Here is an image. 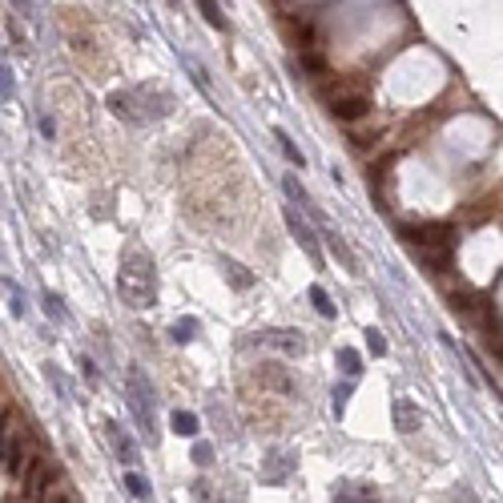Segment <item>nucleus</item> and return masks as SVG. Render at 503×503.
Returning <instances> with one entry per match:
<instances>
[{"instance_id": "f3484780", "label": "nucleus", "mask_w": 503, "mask_h": 503, "mask_svg": "<svg viewBox=\"0 0 503 503\" xmlns=\"http://www.w3.org/2000/svg\"><path fill=\"white\" fill-rule=\"evenodd\" d=\"M274 141H278V149H282V158L290 161L294 169H306V158H302V149L290 141V133H286V129H274Z\"/></svg>"}, {"instance_id": "1a4fd4ad", "label": "nucleus", "mask_w": 503, "mask_h": 503, "mask_svg": "<svg viewBox=\"0 0 503 503\" xmlns=\"http://www.w3.org/2000/svg\"><path fill=\"white\" fill-rule=\"evenodd\" d=\"M390 419H395V431H403V435H415L419 427H423V411H419V403L415 399H395L390 403Z\"/></svg>"}, {"instance_id": "4468645a", "label": "nucleus", "mask_w": 503, "mask_h": 503, "mask_svg": "<svg viewBox=\"0 0 503 503\" xmlns=\"http://www.w3.org/2000/svg\"><path fill=\"white\" fill-rule=\"evenodd\" d=\"M334 500L339 503H346V500H374V487H370V483L343 480V483H334Z\"/></svg>"}, {"instance_id": "f704fd0d", "label": "nucleus", "mask_w": 503, "mask_h": 503, "mask_svg": "<svg viewBox=\"0 0 503 503\" xmlns=\"http://www.w3.org/2000/svg\"><path fill=\"white\" fill-rule=\"evenodd\" d=\"M37 125H41V133H45L48 141L57 137V125H53V117H48V113H37Z\"/></svg>"}, {"instance_id": "2f4dec72", "label": "nucleus", "mask_w": 503, "mask_h": 503, "mask_svg": "<svg viewBox=\"0 0 503 503\" xmlns=\"http://www.w3.org/2000/svg\"><path fill=\"white\" fill-rule=\"evenodd\" d=\"M81 374H85V383H89V387H97V383H101V370H97V363H93V359H81Z\"/></svg>"}, {"instance_id": "bb28decb", "label": "nucleus", "mask_w": 503, "mask_h": 503, "mask_svg": "<svg viewBox=\"0 0 503 503\" xmlns=\"http://www.w3.org/2000/svg\"><path fill=\"white\" fill-rule=\"evenodd\" d=\"M366 346H370V354H379V359L387 354V339H383V330H379V326H370V330H366Z\"/></svg>"}, {"instance_id": "4c0bfd02", "label": "nucleus", "mask_w": 503, "mask_h": 503, "mask_svg": "<svg viewBox=\"0 0 503 503\" xmlns=\"http://www.w3.org/2000/svg\"><path fill=\"white\" fill-rule=\"evenodd\" d=\"M169 4H173V0H169Z\"/></svg>"}, {"instance_id": "dca6fc26", "label": "nucleus", "mask_w": 503, "mask_h": 503, "mask_svg": "<svg viewBox=\"0 0 503 503\" xmlns=\"http://www.w3.org/2000/svg\"><path fill=\"white\" fill-rule=\"evenodd\" d=\"M258 379H262V383H266V387H274V390H282V395H290V379H286V370H282V366L278 363H266L262 366V370H258Z\"/></svg>"}, {"instance_id": "423d86ee", "label": "nucleus", "mask_w": 503, "mask_h": 503, "mask_svg": "<svg viewBox=\"0 0 503 503\" xmlns=\"http://www.w3.org/2000/svg\"><path fill=\"white\" fill-rule=\"evenodd\" d=\"M298 455L290 451V447H278V451H266V459H262V480L266 483H286L290 480V471H294Z\"/></svg>"}, {"instance_id": "7c9ffc66", "label": "nucleus", "mask_w": 503, "mask_h": 503, "mask_svg": "<svg viewBox=\"0 0 503 503\" xmlns=\"http://www.w3.org/2000/svg\"><path fill=\"white\" fill-rule=\"evenodd\" d=\"M193 463H198V467H209V463H213V447H209V443H193Z\"/></svg>"}, {"instance_id": "7ed1b4c3", "label": "nucleus", "mask_w": 503, "mask_h": 503, "mask_svg": "<svg viewBox=\"0 0 503 503\" xmlns=\"http://www.w3.org/2000/svg\"><path fill=\"white\" fill-rule=\"evenodd\" d=\"M101 435H105V443L113 447V455L125 463V467H137V439L125 431L117 419H101Z\"/></svg>"}, {"instance_id": "6e6552de", "label": "nucleus", "mask_w": 503, "mask_h": 503, "mask_svg": "<svg viewBox=\"0 0 503 503\" xmlns=\"http://www.w3.org/2000/svg\"><path fill=\"white\" fill-rule=\"evenodd\" d=\"M314 222H319V234L326 238V246H330V254H334V258L343 262V266L350 270V274H359V262H354V254H350V246L343 242V234H339V226H334V222H326L322 213L314 218Z\"/></svg>"}, {"instance_id": "6ab92c4d", "label": "nucleus", "mask_w": 503, "mask_h": 503, "mask_svg": "<svg viewBox=\"0 0 503 503\" xmlns=\"http://www.w3.org/2000/svg\"><path fill=\"white\" fill-rule=\"evenodd\" d=\"M193 4H198V12L206 17L209 28H218V32H226V28H229L226 17H222V8H218V0H193Z\"/></svg>"}, {"instance_id": "a878e982", "label": "nucleus", "mask_w": 503, "mask_h": 503, "mask_svg": "<svg viewBox=\"0 0 503 503\" xmlns=\"http://www.w3.org/2000/svg\"><path fill=\"white\" fill-rule=\"evenodd\" d=\"M185 69H189V77H193V85H198V89H202V93H209V73L202 69V65H198L193 57H185Z\"/></svg>"}, {"instance_id": "0eeeda50", "label": "nucleus", "mask_w": 503, "mask_h": 503, "mask_svg": "<svg viewBox=\"0 0 503 503\" xmlns=\"http://www.w3.org/2000/svg\"><path fill=\"white\" fill-rule=\"evenodd\" d=\"M403 238L415 250H435V246H451V226H403Z\"/></svg>"}, {"instance_id": "c85d7f7f", "label": "nucleus", "mask_w": 503, "mask_h": 503, "mask_svg": "<svg viewBox=\"0 0 503 503\" xmlns=\"http://www.w3.org/2000/svg\"><path fill=\"white\" fill-rule=\"evenodd\" d=\"M298 65H302L306 73H326V61H322L319 53H302V57H298Z\"/></svg>"}, {"instance_id": "f03ea898", "label": "nucleus", "mask_w": 503, "mask_h": 503, "mask_svg": "<svg viewBox=\"0 0 503 503\" xmlns=\"http://www.w3.org/2000/svg\"><path fill=\"white\" fill-rule=\"evenodd\" d=\"M125 403H129V415H133V427L141 431L145 447H158L161 443V427H158V399H153V387L145 379V370L137 363L125 370Z\"/></svg>"}, {"instance_id": "f257e3e1", "label": "nucleus", "mask_w": 503, "mask_h": 503, "mask_svg": "<svg viewBox=\"0 0 503 503\" xmlns=\"http://www.w3.org/2000/svg\"><path fill=\"white\" fill-rule=\"evenodd\" d=\"M117 294H121L125 306H133V310H149L158 302V270H153V258L141 250V246H129L125 258H121Z\"/></svg>"}, {"instance_id": "20e7f679", "label": "nucleus", "mask_w": 503, "mask_h": 503, "mask_svg": "<svg viewBox=\"0 0 503 503\" xmlns=\"http://www.w3.org/2000/svg\"><path fill=\"white\" fill-rule=\"evenodd\" d=\"M286 226H290V234H294V242H298V246H302V250L310 254V262H314V266H322L319 238H314V226L306 222V209H294V206H286Z\"/></svg>"}, {"instance_id": "412c9836", "label": "nucleus", "mask_w": 503, "mask_h": 503, "mask_svg": "<svg viewBox=\"0 0 503 503\" xmlns=\"http://www.w3.org/2000/svg\"><path fill=\"white\" fill-rule=\"evenodd\" d=\"M310 302H314V310H319L322 319H334V314H339V306L330 302V294H326L322 286H310Z\"/></svg>"}, {"instance_id": "4be33fe9", "label": "nucleus", "mask_w": 503, "mask_h": 503, "mask_svg": "<svg viewBox=\"0 0 503 503\" xmlns=\"http://www.w3.org/2000/svg\"><path fill=\"white\" fill-rule=\"evenodd\" d=\"M339 363H343V370L350 374V379H354V374H363V354H359L354 346H343V350H339Z\"/></svg>"}, {"instance_id": "e433bc0d", "label": "nucleus", "mask_w": 503, "mask_h": 503, "mask_svg": "<svg viewBox=\"0 0 503 503\" xmlns=\"http://www.w3.org/2000/svg\"><path fill=\"white\" fill-rule=\"evenodd\" d=\"M491 354H495V359H500V363H503V339H500V343H495V346H491Z\"/></svg>"}, {"instance_id": "72a5a7b5", "label": "nucleus", "mask_w": 503, "mask_h": 503, "mask_svg": "<svg viewBox=\"0 0 503 503\" xmlns=\"http://www.w3.org/2000/svg\"><path fill=\"white\" fill-rule=\"evenodd\" d=\"M451 310H475V302H471V294H451Z\"/></svg>"}, {"instance_id": "c9c22d12", "label": "nucleus", "mask_w": 503, "mask_h": 503, "mask_svg": "<svg viewBox=\"0 0 503 503\" xmlns=\"http://www.w3.org/2000/svg\"><path fill=\"white\" fill-rule=\"evenodd\" d=\"M346 395H350V387H339L334 390V411L343 415V407H346Z\"/></svg>"}, {"instance_id": "5701e85b", "label": "nucleus", "mask_w": 503, "mask_h": 503, "mask_svg": "<svg viewBox=\"0 0 503 503\" xmlns=\"http://www.w3.org/2000/svg\"><path fill=\"white\" fill-rule=\"evenodd\" d=\"M41 302H45V314H48L53 322H61V326L69 322V310L61 306V298H57V294H48V290H45V294H41Z\"/></svg>"}, {"instance_id": "9b49d317", "label": "nucleus", "mask_w": 503, "mask_h": 503, "mask_svg": "<svg viewBox=\"0 0 503 503\" xmlns=\"http://www.w3.org/2000/svg\"><path fill=\"white\" fill-rule=\"evenodd\" d=\"M330 113L339 117V121H359V117H366V97H359V93L334 97V101H330Z\"/></svg>"}, {"instance_id": "aec40b11", "label": "nucleus", "mask_w": 503, "mask_h": 503, "mask_svg": "<svg viewBox=\"0 0 503 503\" xmlns=\"http://www.w3.org/2000/svg\"><path fill=\"white\" fill-rule=\"evenodd\" d=\"M4 298L12 306V319H24V294H21V286H17V278H8V274H4Z\"/></svg>"}, {"instance_id": "c756f323", "label": "nucleus", "mask_w": 503, "mask_h": 503, "mask_svg": "<svg viewBox=\"0 0 503 503\" xmlns=\"http://www.w3.org/2000/svg\"><path fill=\"white\" fill-rule=\"evenodd\" d=\"M226 278L238 286V290H246V286H254V278L250 274H242V266H226Z\"/></svg>"}, {"instance_id": "473e14b6", "label": "nucleus", "mask_w": 503, "mask_h": 503, "mask_svg": "<svg viewBox=\"0 0 503 503\" xmlns=\"http://www.w3.org/2000/svg\"><path fill=\"white\" fill-rule=\"evenodd\" d=\"M8 4H12V12H17V17H24V21H28V17H37L32 0H8Z\"/></svg>"}, {"instance_id": "9d476101", "label": "nucleus", "mask_w": 503, "mask_h": 503, "mask_svg": "<svg viewBox=\"0 0 503 503\" xmlns=\"http://www.w3.org/2000/svg\"><path fill=\"white\" fill-rule=\"evenodd\" d=\"M254 343H262V346H278V350H286V354H302L306 350V343L298 339V330H262Z\"/></svg>"}, {"instance_id": "b1692460", "label": "nucleus", "mask_w": 503, "mask_h": 503, "mask_svg": "<svg viewBox=\"0 0 503 503\" xmlns=\"http://www.w3.org/2000/svg\"><path fill=\"white\" fill-rule=\"evenodd\" d=\"M169 334H173V343H189V339H193V334H198V319H182L178 322V326H169Z\"/></svg>"}, {"instance_id": "2eb2a0df", "label": "nucleus", "mask_w": 503, "mask_h": 503, "mask_svg": "<svg viewBox=\"0 0 503 503\" xmlns=\"http://www.w3.org/2000/svg\"><path fill=\"white\" fill-rule=\"evenodd\" d=\"M24 463H21V439L17 435H4V475H21Z\"/></svg>"}, {"instance_id": "cd10ccee", "label": "nucleus", "mask_w": 503, "mask_h": 503, "mask_svg": "<svg viewBox=\"0 0 503 503\" xmlns=\"http://www.w3.org/2000/svg\"><path fill=\"white\" fill-rule=\"evenodd\" d=\"M12 93H17V81H12V69H8V61H4V69H0V97H4V105L12 101Z\"/></svg>"}, {"instance_id": "a211bd4d", "label": "nucleus", "mask_w": 503, "mask_h": 503, "mask_svg": "<svg viewBox=\"0 0 503 503\" xmlns=\"http://www.w3.org/2000/svg\"><path fill=\"white\" fill-rule=\"evenodd\" d=\"M125 491H129L133 500H153V483L145 480L141 471H133V467L125 471Z\"/></svg>"}, {"instance_id": "ddd939ff", "label": "nucleus", "mask_w": 503, "mask_h": 503, "mask_svg": "<svg viewBox=\"0 0 503 503\" xmlns=\"http://www.w3.org/2000/svg\"><path fill=\"white\" fill-rule=\"evenodd\" d=\"M45 379H48V387L57 390V399L69 407V403H77V395H73V387H69V379L61 374V366L57 363H45Z\"/></svg>"}, {"instance_id": "393cba45", "label": "nucleus", "mask_w": 503, "mask_h": 503, "mask_svg": "<svg viewBox=\"0 0 503 503\" xmlns=\"http://www.w3.org/2000/svg\"><path fill=\"white\" fill-rule=\"evenodd\" d=\"M173 427H178V435L189 439V435H198V419H193L189 411H173Z\"/></svg>"}, {"instance_id": "f8f14e48", "label": "nucleus", "mask_w": 503, "mask_h": 503, "mask_svg": "<svg viewBox=\"0 0 503 503\" xmlns=\"http://www.w3.org/2000/svg\"><path fill=\"white\" fill-rule=\"evenodd\" d=\"M282 189H286V198H290L298 209H306L310 218H319V206H314V198H310V193L298 185V178H290V173H286V178H282Z\"/></svg>"}, {"instance_id": "39448f33", "label": "nucleus", "mask_w": 503, "mask_h": 503, "mask_svg": "<svg viewBox=\"0 0 503 503\" xmlns=\"http://www.w3.org/2000/svg\"><path fill=\"white\" fill-rule=\"evenodd\" d=\"M57 483H61V471L45 463V459H32V471H28V480H24V491L32 495V500H48L53 491H57Z\"/></svg>"}]
</instances>
